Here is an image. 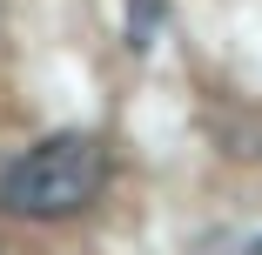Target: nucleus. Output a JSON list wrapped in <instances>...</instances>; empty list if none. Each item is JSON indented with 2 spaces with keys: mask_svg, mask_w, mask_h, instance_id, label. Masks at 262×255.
I'll return each instance as SVG.
<instances>
[{
  "mask_svg": "<svg viewBox=\"0 0 262 255\" xmlns=\"http://www.w3.org/2000/svg\"><path fill=\"white\" fill-rule=\"evenodd\" d=\"M108 181V148L94 134H47L0 175V208L20 222H68Z\"/></svg>",
  "mask_w": 262,
  "mask_h": 255,
  "instance_id": "obj_1",
  "label": "nucleus"
},
{
  "mask_svg": "<svg viewBox=\"0 0 262 255\" xmlns=\"http://www.w3.org/2000/svg\"><path fill=\"white\" fill-rule=\"evenodd\" d=\"M162 27H168L162 0H128V47H135V54H148V47L162 40Z\"/></svg>",
  "mask_w": 262,
  "mask_h": 255,
  "instance_id": "obj_2",
  "label": "nucleus"
},
{
  "mask_svg": "<svg viewBox=\"0 0 262 255\" xmlns=\"http://www.w3.org/2000/svg\"><path fill=\"white\" fill-rule=\"evenodd\" d=\"M249 255H262V235H255V242H249Z\"/></svg>",
  "mask_w": 262,
  "mask_h": 255,
  "instance_id": "obj_3",
  "label": "nucleus"
}]
</instances>
